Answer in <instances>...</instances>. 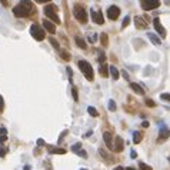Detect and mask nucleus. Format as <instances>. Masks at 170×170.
Segmentation results:
<instances>
[{
	"label": "nucleus",
	"mask_w": 170,
	"mask_h": 170,
	"mask_svg": "<svg viewBox=\"0 0 170 170\" xmlns=\"http://www.w3.org/2000/svg\"><path fill=\"white\" fill-rule=\"evenodd\" d=\"M135 26L137 29H140V30H144V29H147V20L144 17L136 16L135 17Z\"/></svg>",
	"instance_id": "nucleus-10"
},
{
	"label": "nucleus",
	"mask_w": 170,
	"mask_h": 170,
	"mask_svg": "<svg viewBox=\"0 0 170 170\" xmlns=\"http://www.w3.org/2000/svg\"><path fill=\"white\" fill-rule=\"evenodd\" d=\"M90 15H92V20L96 23V24H103L104 23V17H103L102 12H97V10H90Z\"/></svg>",
	"instance_id": "nucleus-8"
},
{
	"label": "nucleus",
	"mask_w": 170,
	"mask_h": 170,
	"mask_svg": "<svg viewBox=\"0 0 170 170\" xmlns=\"http://www.w3.org/2000/svg\"><path fill=\"white\" fill-rule=\"evenodd\" d=\"M104 60H106V56H104V53H102V54L99 56V62H100V63H104Z\"/></svg>",
	"instance_id": "nucleus-36"
},
{
	"label": "nucleus",
	"mask_w": 170,
	"mask_h": 170,
	"mask_svg": "<svg viewBox=\"0 0 170 170\" xmlns=\"http://www.w3.org/2000/svg\"><path fill=\"white\" fill-rule=\"evenodd\" d=\"M0 3H1L4 7H7V6H9V1H7V0H0Z\"/></svg>",
	"instance_id": "nucleus-40"
},
{
	"label": "nucleus",
	"mask_w": 170,
	"mask_h": 170,
	"mask_svg": "<svg viewBox=\"0 0 170 170\" xmlns=\"http://www.w3.org/2000/svg\"><path fill=\"white\" fill-rule=\"evenodd\" d=\"M169 136H170V130L164 126V124H160V137H159V140L162 142V140L167 139Z\"/></svg>",
	"instance_id": "nucleus-12"
},
{
	"label": "nucleus",
	"mask_w": 170,
	"mask_h": 170,
	"mask_svg": "<svg viewBox=\"0 0 170 170\" xmlns=\"http://www.w3.org/2000/svg\"><path fill=\"white\" fill-rule=\"evenodd\" d=\"M71 94H73L74 102H79V96H77V89H76V86H73V87H71Z\"/></svg>",
	"instance_id": "nucleus-27"
},
{
	"label": "nucleus",
	"mask_w": 170,
	"mask_h": 170,
	"mask_svg": "<svg viewBox=\"0 0 170 170\" xmlns=\"http://www.w3.org/2000/svg\"><path fill=\"white\" fill-rule=\"evenodd\" d=\"M77 66H79V69L83 71V74H85L86 79L90 80V82H93V79H94V73H93L92 66H90L86 60H79V62H77Z\"/></svg>",
	"instance_id": "nucleus-3"
},
{
	"label": "nucleus",
	"mask_w": 170,
	"mask_h": 170,
	"mask_svg": "<svg viewBox=\"0 0 170 170\" xmlns=\"http://www.w3.org/2000/svg\"><path fill=\"white\" fill-rule=\"evenodd\" d=\"M112 137L113 135L112 133H109V132H104L103 133V139H104V143H106V146L110 149V150H113V143H112Z\"/></svg>",
	"instance_id": "nucleus-11"
},
{
	"label": "nucleus",
	"mask_w": 170,
	"mask_h": 170,
	"mask_svg": "<svg viewBox=\"0 0 170 170\" xmlns=\"http://www.w3.org/2000/svg\"><path fill=\"white\" fill-rule=\"evenodd\" d=\"M34 1H37V3H49L51 0H34Z\"/></svg>",
	"instance_id": "nucleus-43"
},
{
	"label": "nucleus",
	"mask_w": 170,
	"mask_h": 170,
	"mask_svg": "<svg viewBox=\"0 0 170 170\" xmlns=\"http://www.w3.org/2000/svg\"><path fill=\"white\" fill-rule=\"evenodd\" d=\"M60 54H62V59H65V60H67V62L71 59L70 53H69V51H66V50H62V51H60Z\"/></svg>",
	"instance_id": "nucleus-25"
},
{
	"label": "nucleus",
	"mask_w": 170,
	"mask_h": 170,
	"mask_svg": "<svg viewBox=\"0 0 170 170\" xmlns=\"http://www.w3.org/2000/svg\"><path fill=\"white\" fill-rule=\"evenodd\" d=\"M80 150H82V143H76V144H73V146H71V152H73V153L77 154Z\"/></svg>",
	"instance_id": "nucleus-23"
},
{
	"label": "nucleus",
	"mask_w": 170,
	"mask_h": 170,
	"mask_svg": "<svg viewBox=\"0 0 170 170\" xmlns=\"http://www.w3.org/2000/svg\"><path fill=\"white\" fill-rule=\"evenodd\" d=\"M77 154H79V156H82V157H87V153H86L85 150H80Z\"/></svg>",
	"instance_id": "nucleus-38"
},
{
	"label": "nucleus",
	"mask_w": 170,
	"mask_h": 170,
	"mask_svg": "<svg viewBox=\"0 0 170 170\" xmlns=\"http://www.w3.org/2000/svg\"><path fill=\"white\" fill-rule=\"evenodd\" d=\"M109 110L110 112H114L116 110V103H114V100H110L109 102Z\"/></svg>",
	"instance_id": "nucleus-31"
},
{
	"label": "nucleus",
	"mask_w": 170,
	"mask_h": 170,
	"mask_svg": "<svg viewBox=\"0 0 170 170\" xmlns=\"http://www.w3.org/2000/svg\"><path fill=\"white\" fill-rule=\"evenodd\" d=\"M146 106H149V107H154V106H156V103H154L152 99H146Z\"/></svg>",
	"instance_id": "nucleus-33"
},
{
	"label": "nucleus",
	"mask_w": 170,
	"mask_h": 170,
	"mask_svg": "<svg viewBox=\"0 0 170 170\" xmlns=\"http://www.w3.org/2000/svg\"><path fill=\"white\" fill-rule=\"evenodd\" d=\"M140 6L146 12L154 10V9H157L160 6V0H140Z\"/></svg>",
	"instance_id": "nucleus-5"
},
{
	"label": "nucleus",
	"mask_w": 170,
	"mask_h": 170,
	"mask_svg": "<svg viewBox=\"0 0 170 170\" xmlns=\"http://www.w3.org/2000/svg\"><path fill=\"white\" fill-rule=\"evenodd\" d=\"M96 37H97V36H96V34H92V36H90V34H89V40H90V42H92V43H94V42H96Z\"/></svg>",
	"instance_id": "nucleus-34"
},
{
	"label": "nucleus",
	"mask_w": 170,
	"mask_h": 170,
	"mask_svg": "<svg viewBox=\"0 0 170 170\" xmlns=\"http://www.w3.org/2000/svg\"><path fill=\"white\" fill-rule=\"evenodd\" d=\"M153 24H154V29H156V32L160 34V37H162V39H164V37L167 36V32H166V29L162 26V23H160L159 17L153 19Z\"/></svg>",
	"instance_id": "nucleus-7"
},
{
	"label": "nucleus",
	"mask_w": 170,
	"mask_h": 170,
	"mask_svg": "<svg viewBox=\"0 0 170 170\" xmlns=\"http://www.w3.org/2000/svg\"><path fill=\"white\" fill-rule=\"evenodd\" d=\"M50 43H51V46H53L54 49H60V44H59V42H57L56 39L50 37Z\"/></svg>",
	"instance_id": "nucleus-29"
},
{
	"label": "nucleus",
	"mask_w": 170,
	"mask_h": 170,
	"mask_svg": "<svg viewBox=\"0 0 170 170\" xmlns=\"http://www.w3.org/2000/svg\"><path fill=\"white\" fill-rule=\"evenodd\" d=\"M142 139H143V136H142V133H140V132H135V133H133V142H135L136 144L142 142Z\"/></svg>",
	"instance_id": "nucleus-21"
},
{
	"label": "nucleus",
	"mask_w": 170,
	"mask_h": 170,
	"mask_svg": "<svg viewBox=\"0 0 170 170\" xmlns=\"http://www.w3.org/2000/svg\"><path fill=\"white\" fill-rule=\"evenodd\" d=\"M34 12L36 9L30 0H20L13 7V15L16 17H29L34 15Z\"/></svg>",
	"instance_id": "nucleus-1"
},
{
	"label": "nucleus",
	"mask_w": 170,
	"mask_h": 170,
	"mask_svg": "<svg viewBox=\"0 0 170 170\" xmlns=\"http://www.w3.org/2000/svg\"><path fill=\"white\" fill-rule=\"evenodd\" d=\"M99 39H100V43H102L104 47L109 46V37H107V34L106 33H102L100 36H99Z\"/></svg>",
	"instance_id": "nucleus-20"
},
{
	"label": "nucleus",
	"mask_w": 170,
	"mask_h": 170,
	"mask_svg": "<svg viewBox=\"0 0 170 170\" xmlns=\"http://www.w3.org/2000/svg\"><path fill=\"white\" fill-rule=\"evenodd\" d=\"M82 170H86V169H82Z\"/></svg>",
	"instance_id": "nucleus-47"
},
{
	"label": "nucleus",
	"mask_w": 170,
	"mask_h": 170,
	"mask_svg": "<svg viewBox=\"0 0 170 170\" xmlns=\"http://www.w3.org/2000/svg\"><path fill=\"white\" fill-rule=\"evenodd\" d=\"M121 74H123V77H124L126 80H129V74H127V71H124V70H123V73H121Z\"/></svg>",
	"instance_id": "nucleus-42"
},
{
	"label": "nucleus",
	"mask_w": 170,
	"mask_h": 170,
	"mask_svg": "<svg viewBox=\"0 0 170 170\" xmlns=\"http://www.w3.org/2000/svg\"><path fill=\"white\" fill-rule=\"evenodd\" d=\"M130 87H132V90H133L136 94H140V96L144 94V90L142 89V86L140 85H137V83H130Z\"/></svg>",
	"instance_id": "nucleus-16"
},
{
	"label": "nucleus",
	"mask_w": 170,
	"mask_h": 170,
	"mask_svg": "<svg viewBox=\"0 0 170 170\" xmlns=\"http://www.w3.org/2000/svg\"><path fill=\"white\" fill-rule=\"evenodd\" d=\"M67 74H69V82L73 83V71H71V69L70 67H67Z\"/></svg>",
	"instance_id": "nucleus-32"
},
{
	"label": "nucleus",
	"mask_w": 170,
	"mask_h": 170,
	"mask_svg": "<svg viewBox=\"0 0 170 170\" xmlns=\"http://www.w3.org/2000/svg\"><path fill=\"white\" fill-rule=\"evenodd\" d=\"M73 16H74L76 20H79L82 24L87 23V12H86L85 7L82 4H79V3H76L73 6Z\"/></svg>",
	"instance_id": "nucleus-2"
},
{
	"label": "nucleus",
	"mask_w": 170,
	"mask_h": 170,
	"mask_svg": "<svg viewBox=\"0 0 170 170\" xmlns=\"http://www.w3.org/2000/svg\"><path fill=\"white\" fill-rule=\"evenodd\" d=\"M74 40H76V44H77L80 49H83V50L87 49V43L85 42V39H83L82 36H76V37H74Z\"/></svg>",
	"instance_id": "nucleus-15"
},
{
	"label": "nucleus",
	"mask_w": 170,
	"mask_h": 170,
	"mask_svg": "<svg viewBox=\"0 0 170 170\" xmlns=\"http://www.w3.org/2000/svg\"><path fill=\"white\" fill-rule=\"evenodd\" d=\"M147 37L150 39V42H152L153 44H156V46H157V44H162V40L159 39V36H156L154 33H147Z\"/></svg>",
	"instance_id": "nucleus-17"
},
{
	"label": "nucleus",
	"mask_w": 170,
	"mask_h": 170,
	"mask_svg": "<svg viewBox=\"0 0 170 170\" xmlns=\"http://www.w3.org/2000/svg\"><path fill=\"white\" fill-rule=\"evenodd\" d=\"M87 112H89V114L93 116V117H97V116H99V113H97V110H96L94 107H90V106H89V107H87Z\"/></svg>",
	"instance_id": "nucleus-24"
},
{
	"label": "nucleus",
	"mask_w": 170,
	"mask_h": 170,
	"mask_svg": "<svg viewBox=\"0 0 170 170\" xmlns=\"http://www.w3.org/2000/svg\"><path fill=\"white\" fill-rule=\"evenodd\" d=\"M49 152L50 153H59V154H65L66 150L65 149H59V147H49Z\"/></svg>",
	"instance_id": "nucleus-22"
},
{
	"label": "nucleus",
	"mask_w": 170,
	"mask_h": 170,
	"mask_svg": "<svg viewBox=\"0 0 170 170\" xmlns=\"http://www.w3.org/2000/svg\"><path fill=\"white\" fill-rule=\"evenodd\" d=\"M37 144H39L40 147H43V146H44V142H43V139H39V140H37Z\"/></svg>",
	"instance_id": "nucleus-37"
},
{
	"label": "nucleus",
	"mask_w": 170,
	"mask_h": 170,
	"mask_svg": "<svg viewBox=\"0 0 170 170\" xmlns=\"http://www.w3.org/2000/svg\"><path fill=\"white\" fill-rule=\"evenodd\" d=\"M123 146H124V143H123V139L120 136L116 137V144L113 146V150L114 152H117V153H120L121 150H123Z\"/></svg>",
	"instance_id": "nucleus-13"
},
{
	"label": "nucleus",
	"mask_w": 170,
	"mask_h": 170,
	"mask_svg": "<svg viewBox=\"0 0 170 170\" xmlns=\"http://www.w3.org/2000/svg\"><path fill=\"white\" fill-rule=\"evenodd\" d=\"M114 170H124V169H123L121 166H117V167H116V169H114Z\"/></svg>",
	"instance_id": "nucleus-45"
},
{
	"label": "nucleus",
	"mask_w": 170,
	"mask_h": 170,
	"mask_svg": "<svg viewBox=\"0 0 170 170\" xmlns=\"http://www.w3.org/2000/svg\"><path fill=\"white\" fill-rule=\"evenodd\" d=\"M119 16H120V9L117 6H110V7L107 9V17H109L110 20H116Z\"/></svg>",
	"instance_id": "nucleus-9"
},
{
	"label": "nucleus",
	"mask_w": 170,
	"mask_h": 170,
	"mask_svg": "<svg viewBox=\"0 0 170 170\" xmlns=\"http://www.w3.org/2000/svg\"><path fill=\"white\" fill-rule=\"evenodd\" d=\"M30 34L33 36L34 39L37 40V42H42L43 39H44V30L40 27V26H37V24H32V27H30Z\"/></svg>",
	"instance_id": "nucleus-6"
},
{
	"label": "nucleus",
	"mask_w": 170,
	"mask_h": 170,
	"mask_svg": "<svg viewBox=\"0 0 170 170\" xmlns=\"http://www.w3.org/2000/svg\"><path fill=\"white\" fill-rule=\"evenodd\" d=\"M99 73L102 74L103 77H109V70H107V65L102 63V65H100V67H99Z\"/></svg>",
	"instance_id": "nucleus-18"
},
{
	"label": "nucleus",
	"mask_w": 170,
	"mask_h": 170,
	"mask_svg": "<svg viewBox=\"0 0 170 170\" xmlns=\"http://www.w3.org/2000/svg\"><path fill=\"white\" fill-rule=\"evenodd\" d=\"M160 99H162L163 102L170 103V93H162V94H160Z\"/></svg>",
	"instance_id": "nucleus-26"
},
{
	"label": "nucleus",
	"mask_w": 170,
	"mask_h": 170,
	"mask_svg": "<svg viewBox=\"0 0 170 170\" xmlns=\"http://www.w3.org/2000/svg\"><path fill=\"white\" fill-rule=\"evenodd\" d=\"M43 26H44V29L49 32V33H56V24H53L49 20H43Z\"/></svg>",
	"instance_id": "nucleus-14"
},
{
	"label": "nucleus",
	"mask_w": 170,
	"mask_h": 170,
	"mask_svg": "<svg viewBox=\"0 0 170 170\" xmlns=\"http://www.w3.org/2000/svg\"><path fill=\"white\" fill-rule=\"evenodd\" d=\"M129 23H130V17L126 16L124 17V20H123V23H121V29H126V27L129 26Z\"/></svg>",
	"instance_id": "nucleus-28"
},
{
	"label": "nucleus",
	"mask_w": 170,
	"mask_h": 170,
	"mask_svg": "<svg viewBox=\"0 0 170 170\" xmlns=\"http://www.w3.org/2000/svg\"><path fill=\"white\" fill-rule=\"evenodd\" d=\"M149 124H150V123H149L147 120H144V121H142V126H143V127H149Z\"/></svg>",
	"instance_id": "nucleus-39"
},
{
	"label": "nucleus",
	"mask_w": 170,
	"mask_h": 170,
	"mask_svg": "<svg viewBox=\"0 0 170 170\" xmlns=\"http://www.w3.org/2000/svg\"><path fill=\"white\" fill-rule=\"evenodd\" d=\"M126 170H135V169H133V167H127Z\"/></svg>",
	"instance_id": "nucleus-46"
},
{
	"label": "nucleus",
	"mask_w": 170,
	"mask_h": 170,
	"mask_svg": "<svg viewBox=\"0 0 170 170\" xmlns=\"http://www.w3.org/2000/svg\"><path fill=\"white\" fill-rule=\"evenodd\" d=\"M44 15L49 17L50 20H53L56 24H60V19L57 16V7L54 4H47L44 7Z\"/></svg>",
	"instance_id": "nucleus-4"
},
{
	"label": "nucleus",
	"mask_w": 170,
	"mask_h": 170,
	"mask_svg": "<svg viewBox=\"0 0 170 170\" xmlns=\"http://www.w3.org/2000/svg\"><path fill=\"white\" fill-rule=\"evenodd\" d=\"M6 154V150H3V149H0V157H3Z\"/></svg>",
	"instance_id": "nucleus-44"
},
{
	"label": "nucleus",
	"mask_w": 170,
	"mask_h": 170,
	"mask_svg": "<svg viewBox=\"0 0 170 170\" xmlns=\"http://www.w3.org/2000/svg\"><path fill=\"white\" fill-rule=\"evenodd\" d=\"M139 167H140V170H152V167L146 163H139Z\"/></svg>",
	"instance_id": "nucleus-30"
},
{
	"label": "nucleus",
	"mask_w": 170,
	"mask_h": 170,
	"mask_svg": "<svg viewBox=\"0 0 170 170\" xmlns=\"http://www.w3.org/2000/svg\"><path fill=\"white\" fill-rule=\"evenodd\" d=\"M7 135V130L4 127H0V136H6Z\"/></svg>",
	"instance_id": "nucleus-35"
},
{
	"label": "nucleus",
	"mask_w": 170,
	"mask_h": 170,
	"mask_svg": "<svg viewBox=\"0 0 170 170\" xmlns=\"http://www.w3.org/2000/svg\"><path fill=\"white\" fill-rule=\"evenodd\" d=\"M109 70H110L112 77H113L114 80H117V79H119V70L116 69V66H110V67H109Z\"/></svg>",
	"instance_id": "nucleus-19"
},
{
	"label": "nucleus",
	"mask_w": 170,
	"mask_h": 170,
	"mask_svg": "<svg viewBox=\"0 0 170 170\" xmlns=\"http://www.w3.org/2000/svg\"><path fill=\"white\" fill-rule=\"evenodd\" d=\"M130 156H132V159H136V157H137V153L135 152V150H132V152H130Z\"/></svg>",
	"instance_id": "nucleus-41"
}]
</instances>
